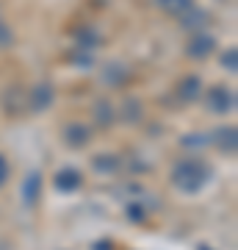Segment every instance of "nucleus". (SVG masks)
Here are the masks:
<instances>
[{
  "instance_id": "8",
  "label": "nucleus",
  "mask_w": 238,
  "mask_h": 250,
  "mask_svg": "<svg viewBox=\"0 0 238 250\" xmlns=\"http://www.w3.org/2000/svg\"><path fill=\"white\" fill-rule=\"evenodd\" d=\"M92 117H94V123L103 125V128H108V125L114 123L116 117V108L108 103V100H97L94 106H92Z\"/></svg>"
},
{
  "instance_id": "19",
  "label": "nucleus",
  "mask_w": 238,
  "mask_h": 250,
  "mask_svg": "<svg viewBox=\"0 0 238 250\" xmlns=\"http://www.w3.org/2000/svg\"><path fill=\"white\" fill-rule=\"evenodd\" d=\"M6 178H9V161L0 156V187L6 184Z\"/></svg>"
},
{
  "instance_id": "1",
  "label": "nucleus",
  "mask_w": 238,
  "mask_h": 250,
  "mask_svg": "<svg viewBox=\"0 0 238 250\" xmlns=\"http://www.w3.org/2000/svg\"><path fill=\"white\" fill-rule=\"evenodd\" d=\"M208 178H211V167L202 164V161H183V164H177L175 172H172L175 187L183 189V192H197V189H202Z\"/></svg>"
},
{
  "instance_id": "20",
  "label": "nucleus",
  "mask_w": 238,
  "mask_h": 250,
  "mask_svg": "<svg viewBox=\"0 0 238 250\" xmlns=\"http://www.w3.org/2000/svg\"><path fill=\"white\" fill-rule=\"evenodd\" d=\"M130 220H144V211L136 208V206H130Z\"/></svg>"
},
{
  "instance_id": "18",
  "label": "nucleus",
  "mask_w": 238,
  "mask_h": 250,
  "mask_svg": "<svg viewBox=\"0 0 238 250\" xmlns=\"http://www.w3.org/2000/svg\"><path fill=\"white\" fill-rule=\"evenodd\" d=\"M221 67L230 70V72H236V50H230V53L221 56Z\"/></svg>"
},
{
  "instance_id": "7",
  "label": "nucleus",
  "mask_w": 238,
  "mask_h": 250,
  "mask_svg": "<svg viewBox=\"0 0 238 250\" xmlns=\"http://www.w3.org/2000/svg\"><path fill=\"white\" fill-rule=\"evenodd\" d=\"M211 22V17H208V11H202V9H188L180 17V25L183 28H188L191 34H197V31H205V25Z\"/></svg>"
},
{
  "instance_id": "3",
  "label": "nucleus",
  "mask_w": 238,
  "mask_h": 250,
  "mask_svg": "<svg viewBox=\"0 0 238 250\" xmlns=\"http://www.w3.org/2000/svg\"><path fill=\"white\" fill-rule=\"evenodd\" d=\"M205 108L213 111V114H227L236 108V92L227 89V86H211L205 92Z\"/></svg>"
},
{
  "instance_id": "9",
  "label": "nucleus",
  "mask_w": 238,
  "mask_h": 250,
  "mask_svg": "<svg viewBox=\"0 0 238 250\" xmlns=\"http://www.w3.org/2000/svg\"><path fill=\"white\" fill-rule=\"evenodd\" d=\"M55 187L61 189V192H72V189L80 187V172L72 170V167H64L58 175H55Z\"/></svg>"
},
{
  "instance_id": "2",
  "label": "nucleus",
  "mask_w": 238,
  "mask_h": 250,
  "mask_svg": "<svg viewBox=\"0 0 238 250\" xmlns=\"http://www.w3.org/2000/svg\"><path fill=\"white\" fill-rule=\"evenodd\" d=\"M216 53V36L211 31H197V34L188 36V42H185V56L191 59V62H205V59H211Z\"/></svg>"
},
{
  "instance_id": "14",
  "label": "nucleus",
  "mask_w": 238,
  "mask_h": 250,
  "mask_svg": "<svg viewBox=\"0 0 238 250\" xmlns=\"http://www.w3.org/2000/svg\"><path fill=\"white\" fill-rule=\"evenodd\" d=\"M94 170H100V172H116L119 170V159L116 156H111V153H103V156H94Z\"/></svg>"
},
{
  "instance_id": "15",
  "label": "nucleus",
  "mask_w": 238,
  "mask_h": 250,
  "mask_svg": "<svg viewBox=\"0 0 238 250\" xmlns=\"http://www.w3.org/2000/svg\"><path fill=\"white\" fill-rule=\"evenodd\" d=\"M122 111H125V120H141L139 100H125V103H122Z\"/></svg>"
},
{
  "instance_id": "12",
  "label": "nucleus",
  "mask_w": 238,
  "mask_h": 250,
  "mask_svg": "<svg viewBox=\"0 0 238 250\" xmlns=\"http://www.w3.org/2000/svg\"><path fill=\"white\" fill-rule=\"evenodd\" d=\"M158 6L172 17H183L188 9H194V0H158Z\"/></svg>"
},
{
  "instance_id": "5",
  "label": "nucleus",
  "mask_w": 238,
  "mask_h": 250,
  "mask_svg": "<svg viewBox=\"0 0 238 250\" xmlns=\"http://www.w3.org/2000/svg\"><path fill=\"white\" fill-rule=\"evenodd\" d=\"M200 95H202V81L197 78V75L180 78V83H177V98L183 100V103H191V100H197Z\"/></svg>"
},
{
  "instance_id": "6",
  "label": "nucleus",
  "mask_w": 238,
  "mask_h": 250,
  "mask_svg": "<svg viewBox=\"0 0 238 250\" xmlns=\"http://www.w3.org/2000/svg\"><path fill=\"white\" fill-rule=\"evenodd\" d=\"M89 136H92V131H89V125H83V123H70L64 128V142L72 145V147H83V145L89 142Z\"/></svg>"
},
{
  "instance_id": "11",
  "label": "nucleus",
  "mask_w": 238,
  "mask_h": 250,
  "mask_svg": "<svg viewBox=\"0 0 238 250\" xmlns=\"http://www.w3.org/2000/svg\"><path fill=\"white\" fill-rule=\"evenodd\" d=\"M39 189H42V175L39 172H31L25 181V187H22V197H25V203H36L39 200Z\"/></svg>"
},
{
  "instance_id": "17",
  "label": "nucleus",
  "mask_w": 238,
  "mask_h": 250,
  "mask_svg": "<svg viewBox=\"0 0 238 250\" xmlns=\"http://www.w3.org/2000/svg\"><path fill=\"white\" fill-rule=\"evenodd\" d=\"M205 142H208V136H202V134H197V136H185V139H183V147L194 150V145H205Z\"/></svg>"
},
{
  "instance_id": "16",
  "label": "nucleus",
  "mask_w": 238,
  "mask_h": 250,
  "mask_svg": "<svg viewBox=\"0 0 238 250\" xmlns=\"http://www.w3.org/2000/svg\"><path fill=\"white\" fill-rule=\"evenodd\" d=\"M11 45H14V31L0 20V50H3V47H11Z\"/></svg>"
},
{
  "instance_id": "13",
  "label": "nucleus",
  "mask_w": 238,
  "mask_h": 250,
  "mask_svg": "<svg viewBox=\"0 0 238 250\" xmlns=\"http://www.w3.org/2000/svg\"><path fill=\"white\" fill-rule=\"evenodd\" d=\"M125 78H128L125 64H111L106 70V75H103V81H106L108 86H119V83H125Z\"/></svg>"
},
{
  "instance_id": "10",
  "label": "nucleus",
  "mask_w": 238,
  "mask_h": 250,
  "mask_svg": "<svg viewBox=\"0 0 238 250\" xmlns=\"http://www.w3.org/2000/svg\"><path fill=\"white\" fill-rule=\"evenodd\" d=\"M213 139H216V147H221V150H236V128L233 125H224V128H219L216 134H213Z\"/></svg>"
},
{
  "instance_id": "4",
  "label": "nucleus",
  "mask_w": 238,
  "mask_h": 250,
  "mask_svg": "<svg viewBox=\"0 0 238 250\" xmlns=\"http://www.w3.org/2000/svg\"><path fill=\"white\" fill-rule=\"evenodd\" d=\"M53 103V86L47 83V81H39L34 89L25 95V106L31 111H44V108Z\"/></svg>"
}]
</instances>
